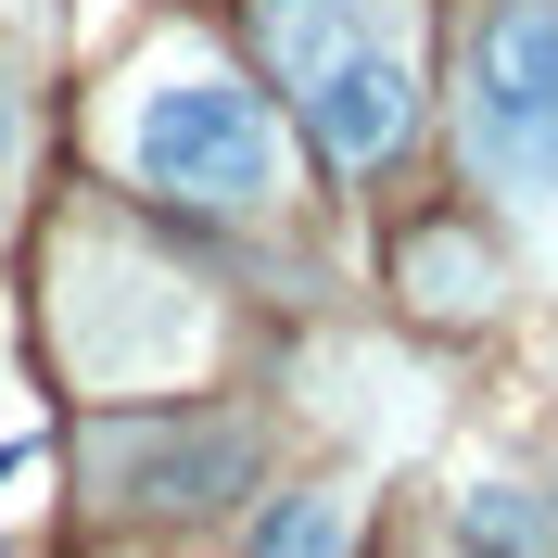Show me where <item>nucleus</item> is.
Returning a JSON list of instances; mask_svg holds the SVG:
<instances>
[{
	"label": "nucleus",
	"instance_id": "1",
	"mask_svg": "<svg viewBox=\"0 0 558 558\" xmlns=\"http://www.w3.org/2000/svg\"><path fill=\"white\" fill-rule=\"evenodd\" d=\"M102 166L128 178V191H153V204H191V216H267L279 191H292V140H279L267 89H242V76L216 64V51H191V38H166L153 64L114 76Z\"/></svg>",
	"mask_w": 558,
	"mask_h": 558
},
{
	"label": "nucleus",
	"instance_id": "2",
	"mask_svg": "<svg viewBox=\"0 0 558 558\" xmlns=\"http://www.w3.org/2000/svg\"><path fill=\"white\" fill-rule=\"evenodd\" d=\"M254 38L343 178H381L418 140V0H254Z\"/></svg>",
	"mask_w": 558,
	"mask_h": 558
},
{
	"label": "nucleus",
	"instance_id": "3",
	"mask_svg": "<svg viewBox=\"0 0 558 558\" xmlns=\"http://www.w3.org/2000/svg\"><path fill=\"white\" fill-rule=\"evenodd\" d=\"M457 166L558 267V0H470V26H457Z\"/></svg>",
	"mask_w": 558,
	"mask_h": 558
},
{
	"label": "nucleus",
	"instance_id": "4",
	"mask_svg": "<svg viewBox=\"0 0 558 558\" xmlns=\"http://www.w3.org/2000/svg\"><path fill=\"white\" fill-rule=\"evenodd\" d=\"M64 355H76V381H102V393L178 381L204 355V292L140 267V254H114V242H89L64 267Z\"/></svg>",
	"mask_w": 558,
	"mask_h": 558
},
{
	"label": "nucleus",
	"instance_id": "5",
	"mask_svg": "<svg viewBox=\"0 0 558 558\" xmlns=\"http://www.w3.org/2000/svg\"><path fill=\"white\" fill-rule=\"evenodd\" d=\"M89 483L153 521H204L254 483V418H114L89 432Z\"/></svg>",
	"mask_w": 558,
	"mask_h": 558
},
{
	"label": "nucleus",
	"instance_id": "6",
	"mask_svg": "<svg viewBox=\"0 0 558 558\" xmlns=\"http://www.w3.org/2000/svg\"><path fill=\"white\" fill-rule=\"evenodd\" d=\"M457 533H470L483 558H558V521L533 508L521 483H470V495H457Z\"/></svg>",
	"mask_w": 558,
	"mask_h": 558
},
{
	"label": "nucleus",
	"instance_id": "7",
	"mask_svg": "<svg viewBox=\"0 0 558 558\" xmlns=\"http://www.w3.org/2000/svg\"><path fill=\"white\" fill-rule=\"evenodd\" d=\"M254 558H355V495H279L254 521Z\"/></svg>",
	"mask_w": 558,
	"mask_h": 558
},
{
	"label": "nucleus",
	"instance_id": "8",
	"mask_svg": "<svg viewBox=\"0 0 558 558\" xmlns=\"http://www.w3.org/2000/svg\"><path fill=\"white\" fill-rule=\"evenodd\" d=\"M407 279H418V305H432V317H483V305H495V267H470V242H457V229L407 242Z\"/></svg>",
	"mask_w": 558,
	"mask_h": 558
},
{
	"label": "nucleus",
	"instance_id": "9",
	"mask_svg": "<svg viewBox=\"0 0 558 558\" xmlns=\"http://www.w3.org/2000/svg\"><path fill=\"white\" fill-rule=\"evenodd\" d=\"M13 140H26V114H13V76H0V178H13Z\"/></svg>",
	"mask_w": 558,
	"mask_h": 558
}]
</instances>
